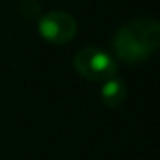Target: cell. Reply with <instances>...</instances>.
I'll use <instances>...</instances> for the list:
<instances>
[{
  "mask_svg": "<svg viewBox=\"0 0 160 160\" xmlns=\"http://www.w3.org/2000/svg\"><path fill=\"white\" fill-rule=\"evenodd\" d=\"M100 97H102V102H103L107 107H110V108L121 107L126 102V98H128L126 83L122 79H119V78H115V76L110 78V79H107V81H103Z\"/></svg>",
  "mask_w": 160,
  "mask_h": 160,
  "instance_id": "277c9868",
  "label": "cell"
},
{
  "mask_svg": "<svg viewBox=\"0 0 160 160\" xmlns=\"http://www.w3.org/2000/svg\"><path fill=\"white\" fill-rule=\"evenodd\" d=\"M74 69L81 78L93 83H103L117 72V62L108 52L97 47H86L76 52L72 59Z\"/></svg>",
  "mask_w": 160,
  "mask_h": 160,
  "instance_id": "7a4b0ae2",
  "label": "cell"
},
{
  "mask_svg": "<svg viewBox=\"0 0 160 160\" xmlns=\"http://www.w3.org/2000/svg\"><path fill=\"white\" fill-rule=\"evenodd\" d=\"M76 19L66 11H50L38 21V33L53 45H66L76 36Z\"/></svg>",
  "mask_w": 160,
  "mask_h": 160,
  "instance_id": "3957f363",
  "label": "cell"
},
{
  "mask_svg": "<svg viewBox=\"0 0 160 160\" xmlns=\"http://www.w3.org/2000/svg\"><path fill=\"white\" fill-rule=\"evenodd\" d=\"M112 48L119 59L128 64L150 59L160 48V22L153 18L131 19L115 31Z\"/></svg>",
  "mask_w": 160,
  "mask_h": 160,
  "instance_id": "6da1fadb",
  "label": "cell"
}]
</instances>
